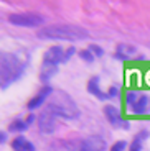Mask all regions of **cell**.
I'll list each match as a JSON object with an SVG mask.
<instances>
[{
  "label": "cell",
  "mask_w": 150,
  "mask_h": 151,
  "mask_svg": "<svg viewBox=\"0 0 150 151\" xmlns=\"http://www.w3.org/2000/svg\"><path fill=\"white\" fill-rule=\"evenodd\" d=\"M28 128V122H23V120H15L12 122L10 127H8V130H10L12 133H18V132H25V130Z\"/></svg>",
  "instance_id": "cell-16"
},
{
  "label": "cell",
  "mask_w": 150,
  "mask_h": 151,
  "mask_svg": "<svg viewBox=\"0 0 150 151\" xmlns=\"http://www.w3.org/2000/svg\"><path fill=\"white\" fill-rule=\"evenodd\" d=\"M10 146H12V150L13 151H33L35 150V146L30 143V141L26 140L25 136H22V135H18L15 138V140L10 143Z\"/></svg>",
  "instance_id": "cell-12"
},
{
  "label": "cell",
  "mask_w": 150,
  "mask_h": 151,
  "mask_svg": "<svg viewBox=\"0 0 150 151\" xmlns=\"http://www.w3.org/2000/svg\"><path fill=\"white\" fill-rule=\"evenodd\" d=\"M149 135H150V133L147 132V130H143V132L137 133V135H135V138H134V141H132V145H130V150L139 151L140 148H142V141L145 140V138H147Z\"/></svg>",
  "instance_id": "cell-15"
},
{
  "label": "cell",
  "mask_w": 150,
  "mask_h": 151,
  "mask_svg": "<svg viewBox=\"0 0 150 151\" xmlns=\"http://www.w3.org/2000/svg\"><path fill=\"white\" fill-rule=\"evenodd\" d=\"M89 49L92 51L94 54H96V56H102V54H104V51H102V48H99L98 45H91V46H89Z\"/></svg>",
  "instance_id": "cell-19"
},
{
  "label": "cell",
  "mask_w": 150,
  "mask_h": 151,
  "mask_svg": "<svg viewBox=\"0 0 150 151\" xmlns=\"http://www.w3.org/2000/svg\"><path fill=\"white\" fill-rule=\"evenodd\" d=\"M87 92H89V94H92V95H96L99 100H107V99H111V97H109V94H106V92L101 91L98 76H94L92 79H89V82H87Z\"/></svg>",
  "instance_id": "cell-11"
},
{
  "label": "cell",
  "mask_w": 150,
  "mask_h": 151,
  "mask_svg": "<svg viewBox=\"0 0 150 151\" xmlns=\"http://www.w3.org/2000/svg\"><path fill=\"white\" fill-rule=\"evenodd\" d=\"M73 54H74V48H69V49H68V51H66V58H64V59H69V58H71L73 56Z\"/></svg>",
  "instance_id": "cell-21"
},
{
  "label": "cell",
  "mask_w": 150,
  "mask_h": 151,
  "mask_svg": "<svg viewBox=\"0 0 150 151\" xmlns=\"http://www.w3.org/2000/svg\"><path fill=\"white\" fill-rule=\"evenodd\" d=\"M79 148L84 151H101L106 148V141L99 136H89L79 143Z\"/></svg>",
  "instance_id": "cell-10"
},
{
  "label": "cell",
  "mask_w": 150,
  "mask_h": 151,
  "mask_svg": "<svg viewBox=\"0 0 150 151\" xmlns=\"http://www.w3.org/2000/svg\"><path fill=\"white\" fill-rule=\"evenodd\" d=\"M135 46H130V45H119L116 49V58L120 61H125L129 59V58L132 56V54H135Z\"/></svg>",
  "instance_id": "cell-13"
},
{
  "label": "cell",
  "mask_w": 150,
  "mask_h": 151,
  "mask_svg": "<svg viewBox=\"0 0 150 151\" xmlns=\"http://www.w3.org/2000/svg\"><path fill=\"white\" fill-rule=\"evenodd\" d=\"M56 118L58 115L53 112L50 107H46L40 115H38V128L40 132L45 133V135H50L56 130Z\"/></svg>",
  "instance_id": "cell-6"
},
{
  "label": "cell",
  "mask_w": 150,
  "mask_h": 151,
  "mask_svg": "<svg viewBox=\"0 0 150 151\" xmlns=\"http://www.w3.org/2000/svg\"><path fill=\"white\" fill-rule=\"evenodd\" d=\"M40 40H63V41H81L89 38V31L78 25H68V23H58V25H48L36 33Z\"/></svg>",
  "instance_id": "cell-1"
},
{
  "label": "cell",
  "mask_w": 150,
  "mask_h": 151,
  "mask_svg": "<svg viewBox=\"0 0 150 151\" xmlns=\"http://www.w3.org/2000/svg\"><path fill=\"white\" fill-rule=\"evenodd\" d=\"M125 146H127V143H125V141H117V143L112 145V148H111V150H112V151H122Z\"/></svg>",
  "instance_id": "cell-18"
},
{
  "label": "cell",
  "mask_w": 150,
  "mask_h": 151,
  "mask_svg": "<svg viewBox=\"0 0 150 151\" xmlns=\"http://www.w3.org/2000/svg\"><path fill=\"white\" fill-rule=\"evenodd\" d=\"M66 51L61 46H51L50 49H46L45 56H43V63L45 64H53L58 66L60 63H66Z\"/></svg>",
  "instance_id": "cell-8"
},
{
  "label": "cell",
  "mask_w": 150,
  "mask_h": 151,
  "mask_svg": "<svg viewBox=\"0 0 150 151\" xmlns=\"http://www.w3.org/2000/svg\"><path fill=\"white\" fill-rule=\"evenodd\" d=\"M48 107L56 113L60 118H66V120H73L79 115L78 105L74 104L69 95L63 91H53L48 100Z\"/></svg>",
  "instance_id": "cell-3"
},
{
  "label": "cell",
  "mask_w": 150,
  "mask_h": 151,
  "mask_svg": "<svg viewBox=\"0 0 150 151\" xmlns=\"http://www.w3.org/2000/svg\"><path fill=\"white\" fill-rule=\"evenodd\" d=\"M104 115L109 120V123L112 125L114 128H122V130H129V123L124 120V117L120 115L119 109L114 105H106L104 107Z\"/></svg>",
  "instance_id": "cell-7"
},
{
  "label": "cell",
  "mask_w": 150,
  "mask_h": 151,
  "mask_svg": "<svg viewBox=\"0 0 150 151\" xmlns=\"http://www.w3.org/2000/svg\"><path fill=\"white\" fill-rule=\"evenodd\" d=\"M94 56H96V54H94L89 48L79 53V58H81V59H84V61H87V63H92V61H94Z\"/></svg>",
  "instance_id": "cell-17"
},
{
  "label": "cell",
  "mask_w": 150,
  "mask_h": 151,
  "mask_svg": "<svg viewBox=\"0 0 150 151\" xmlns=\"http://www.w3.org/2000/svg\"><path fill=\"white\" fill-rule=\"evenodd\" d=\"M107 94H109V97H117V95H119V87L112 86V87H111V91H109Z\"/></svg>",
  "instance_id": "cell-20"
},
{
  "label": "cell",
  "mask_w": 150,
  "mask_h": 151,
  "mask_svg": "<svg viewBox=\"0 0 150 151\" xmlns=\"http://www.w3.org/2000/svg\"><path fill=\"white\" fill-rule=\"evenodd\" d=\"M125 104H127L130 113H134V115H149L150 113V92L129 91L125 94Z\"/></svg>",
  "instance_id": "cell-4"
},
{
  "label": "cell",
  "mask_w": 150,
  "mask_h": 151,
  "mask_svg": "<svg viewBox=\"0 0 150 151\" xmlns=\"http://www.w3.org/2000/svg\"><path fill=\"white\" fill-rule=\"evenodd\" d=\"M26 122H28V125H30V123H33V122H35V115H30V117L26 118Z\"/></svg>",
  "instance_id": "cell-23"
},
{
  "label": "cell",
  "mask_w": 150,
  "mask_h": 151,
  "mask_svg": "<svg viewBox=\"0 0 150 151\" xmlns=\"http://www.w3.org/2000/svg\"><path fill=\"white\" fill-rule=\"evenodd\" d=\"M56 71H58V66L45 64V63H43V64H42V74H40V79H42L43 82H46L51 76H55V72H56Z\"/></svg>",
  "instance_id": "cell-14"
},
{
  "label": "cell",
  "mask_w": 150,
  "mask_h": 151,
  "mask_svg": "<svg viewBox=\"0 0 150 151\" xmlns=\"http://www.w3.org/2000/svg\"><path fill=\"white\" fill-rule=\"evenodd\" d=\"M0 141H2V143H5V141H7V133H5V132L0 133Z\"/></svg>",
  "instance_id": "cell-22"
},
{
  "label": "cell",
  "mask_w": 150,
  "mask_h": 151,
  "mask_svg": "<svg viewBox=\"0 0 150 151\" xmlns=\"http://www.w3.org/2000/svg\"><path fill=\"white\" fill-rule=\"evenodd\" d=\"M53 89L50 86H43L42 91L38 92L35 97H31L30 100H28V104H26V109L30 110V112H33V110L40 109V107L43 105V102H45L46 99H50V95H51Z\"/></svg>",
  "instance_id": "cell-9"
},
{
  "label": "cell",
  "mask_w": 150,
  "mask_h": 151,
  "mask_svg": "<svg viewBox=\"0 0 150 151\" xmlns=\"http://www.w3.org/2000/svg\"><path fill=\"white\" fill-rule=\"evenodd\" d=\"M8 22L12 25H17V27H28V28H35V27H40L43 25L45 18L38 13H10L8 15Z\"/></svg>",
  "instance_id": "cell-5"
},
{
  "label": "cell",
  "mask_w": 150,
  "mask_h": 151,
  "mask_svg": "<svg viewBox=\"0 0 150 151\" xmlns=\"http://www.w3.org/2000/svg\"><path fill=\"white\" fill-rule=\"evenodd\" d=\"M26 68V59L17 53L2 54V89H7L10 84L18 81Z\"/></svg>",
  "instance_id": "cell-2"
}]
</instances>
